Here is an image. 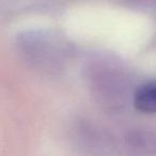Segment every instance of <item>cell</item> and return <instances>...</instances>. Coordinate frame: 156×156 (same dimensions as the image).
I'll return each instance as SVG.
<instances>
[{"label": "cell", "mask_w": 156, "mask_h": 156, "mask_svg": "<svg viewBox=\"0 0 156 156\" xmlns=\"http://www.w3.org/2000/svg\"><path fill=\"white\" fill-rule=\"evenodd\" d=\"M134 105L143 113H156V81H151L138 88L134 95Z\"/></svg>", "instance_id": "obj_1"}]
</instances>
